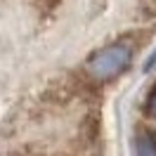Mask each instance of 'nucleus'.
<instances>
[{"mask_svg":"<svg viewBox=\"0 0 156 156\" xmlns=\"http://www.w3.org/2000/svg\"><path fill=\"white\" fill-rule=\"evenodd\" d=\"M133 59V48L130 43H114L109 48L95 52L88 59V73L95 80H111L118 73H123Z\"/></svg>","mask_w":156,"mask_h":156,"instance_id":"nucleus-1","label":"nucleus"},{"mask_svg":"<svg viewBox=\"0 0 156 156\" xmlns=\"http://www.w3.org/2000/svg\"><path fill=\"white\" fill-rule=\"evenodd\" d=\"M147 109H149V114L156 118V88L151 90V95H149V99H147Z\"/></svg>","mask_w":156,"mask_h":156,"instance_id":"nucleus-3","label":"nucleus"},{"mask_svg":"<svg viewBox=\"0 0 156 156\" xmlns=\"http://www.w3.org/2000/svg\"><path fill=\"white\" fill-rule=\"evenodd\" d=\"M133 154L135 156H156V130H140L133 140Z\"/></svg>","mask_w":156,"mask_h":156,"instance_id":"nucleus-2","label":"nucleus"}]
</instances>
